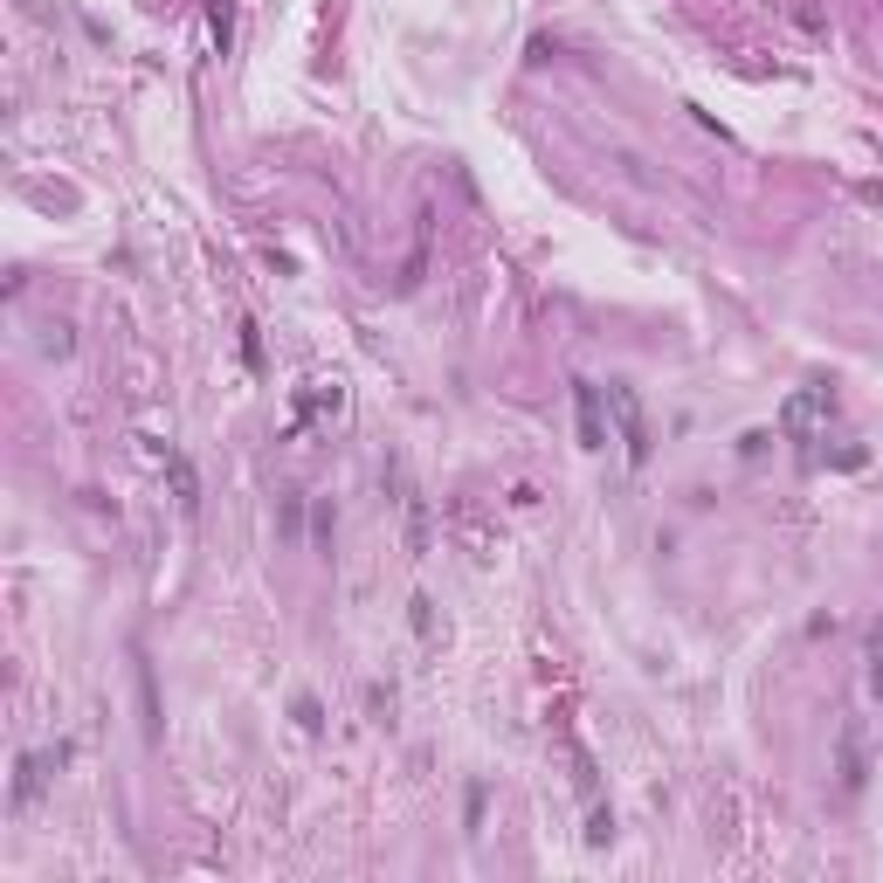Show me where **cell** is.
I'll list each match as a JSON object with an SVG mask.
<instances>
[{"mask_svg": "<svg viewBox=\"0 0 883 883\" xmlns=\"http://www.w3.org/2000/svg\"><path fill=\"white\" fill-rule=\"evenodd\" d=\"M208 35H214V56H228V42H235V0H208Z\"/></svg>", "mask_w": 883, "mask_h": 883, "instance_id": "cell-6", "label": "cell"}, {"mask_svg": "<svg viewBox=\"0 0 883 883\" xmlns=\"http://www.w3.org/2000/svg\"><path fill=\"white\" fill-rule=\"evenodd\" d=\"M242 360L262 366V339H256V325H242Z\"/></svg>", "mask_w": 883, "mask_h": 883, "instance_id": "cell-12", "label": "cell"}, {"mask_svg": "<svg viewBox=\"0 0 883 883\" xmlns=\"http://www.w3.org/2000/svg\"><path fill=\"white\" fill-rule=\"evenodd\" d=\"M828 422H835V387H801V393H787L780 428H787V442H801V462L814 456V442H828Z\"/></svg>", "mask_w": 883, "mask_h": 883, "instance_id": "cell-1", "label": "cell"}, {"mask_svg": "<svg viewBox=\"0 0 883 883\" xmlns=\"http://www.w3.org/2000/svg\"><path fill=\"white\" fill-rule=\"evenodd\" d=\"M863 662H870V691L883 697V614L870 622V643H863Z\"/></svg>", "mask_w": 883, "mask_h": 883, "instance_id": "cell-8", "label": "cell"}, {"mask_svg": "<svg viewBox=\"0 0 883 883\" xmlns=\"http://www.w3.org/2000/svg\"><path fill=\"white\" fill-rule=\"evenodd\" d=\"M608 408L622 414V442H628V462H649V422H643V401H635V387H608Z\"/></svg>", "mask_w": 883, "mask_h": 883, "instance_id": "cell-3", "label": "cell"}, {"mask_svg": "<svg viewBox=\"0 0 883 883\" xmlns=\"http://www.w3.org/2000/svg\"><path fill=\"white\" fill-rule=\"evenodd\" d=\"M573 401H580V449H608V428H601V387H593V380H573Z\"/></svg>", "mask_w": 883, "mask_h": 883, "instance_id": "cell-4", "label": "cell"}, {"mask_svg": "<svg viewBox=\"0 0 883 883\" xmlns=\"http://www.w3.org/2000/svg\"><path fill=\"white\" fill-rule=\"evenodd\" d=\"M414 635H422V643H435V601H428V593H414Z\"/></svg>", "mask_w": 883, "mask_h": 883, "instance_id": "cell-9", "label": "cell"}, {"mask_svg": "<svg viewBox=\"0 0 883 883\" xmlns=\"http://www.w3.org/2000/svg\"><path fill=\"white\" fill-rule=\"evenodd\" d=\"M608 835H614V814H601V808H593V822H587V843H593V849H601V843H608Z\"/></svg>", "mask_w": 883, "mask_h": 883, "instance_id": "cell-10", "label": "cell"}, {"mask_svg": "<svg viewBox=\"0 0 883 883\" xmlns=\"http://www.w3.org/2000/svg\"><path fill=\"white\" fill-rule=\"evenodd\" d=\"M166 476H173V497H180V511L193 518V511H201V483H193V462L166 449Z\"/></svg>", "mask_w": 883, "mask_h": 883, "instance_id": "cell-5", "label": "cell"}, {"mask_svg": "<svg viewBox=\"0 0 883 883\" xmlns=\"http://www.w3.org/2000/svg\"><path fill=\"white\" fill-rule=\"evenodd\" d=\"M297 725H304V732H318V725H325V711H318V697H297Z\"/></svg>", "mask_w": 883, "mask_h": 883, "instance_id": "cell-11", "label": "cell"}, {"mask_svg": "<svg viewBox=\"0 0 883 883\" xmlns=\"http://www.w3.org/2000/svg\"><path fill=\"white\" fill-rule=\"evenodd\" d=\"M70 760V745H42V753H21V766H14V793H8V808H28L42 787L56 780V766Z\"/></svg>", "mask_w": 883, "mask_h": 883, "instance_id": "cell-2", "label": "cell"}, {"mask_svg": "<svg viewBox=\"0 0 883 883\" xmlns=\"http://www.w3.org/2000/svg\"><path fill=\"white\" fill-rule=\"evenodd\" d=\"M401 504H408V545H414V560H422V552H428V504L414 497V491H408Z\"/></svg>", "mask_w": 883, "mask_h": 883, "instance_id": "cell-7", "label": "cell"}]
</instances>
